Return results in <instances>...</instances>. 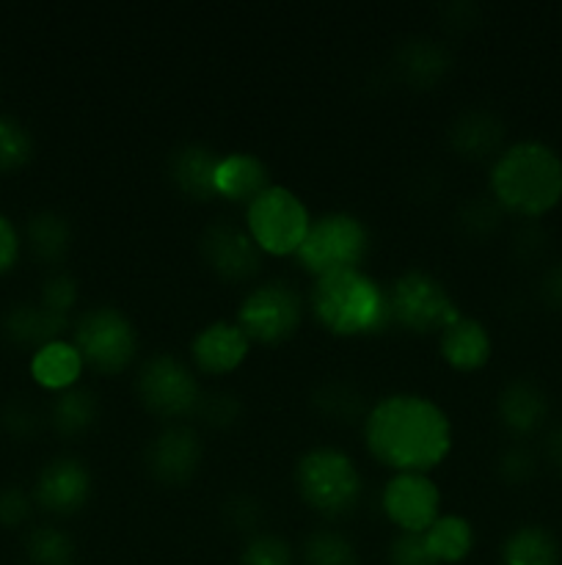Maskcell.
I'll use <instances>...</instances> for the list:
<instances>
[{"instance_id": "52a82bcc", "label": "cell", "mask_w": 562, "mask_h": 565, "mask_svg": "<svg viewBox=\"0 0 562 565\" xmlns=\"http://www.w3.org/2000/svg\"><path fill=\"white\" fill-rule=\"evenodd\" d=\"M312 218L309 210L290 188L270 185L246 207V230L259 246V252L287 257L298 254L306 237Z\"/></svg>"}, {"instance_id": "74e56055", "label": "cell", "mask_w": 562, "mask_h": 565, "mask_svg": "<svg viewBox=\"0 0 562 565\" xmlns=\"http://www.w3.org/2000/svg\"><path fill=\"white\" fill-rule=\"evenodd\" d=\"M534 469H538V461H534L532 450L529 447H507L505 452L496 461V472L505 480L507 486H523L534 478Z\"/></svg>"}, {"instance_id": "484cf974", "label": "cell", "mask_w": 562, "mask_h": 565, "mask_svg": "<svg viewBox=\"0 0 562 565\" xmlns=\"http://www.w3.org/2000/svg\"><path fill=\"white\" fill-rule=\"evenodd\" d=\"M501 565H560V544L545 527L527 524L507 535Z\"/></svg>"}, {"instance_id": "4dcf8cb0", "label": "cell", "mask_w": 562, "mask_h": 565, "mask_svg": "<svg viewBox=\"0 0 562 565\" xmlns=\"http://www.w3.org/2000/svg\"><path fill=\"white\" fill-rule=\"evenodd\" d=\"M501 215H505V210L496 204L494 196H474L457 210V230L472 241H483L499 230Z\"/></svg>"}, {"instance_id": "b9f144b4", "label": "cell", "mask_w": 562, "mask_h": 565, "mask_svg": "<svg viewBox=\"0 0 562 565\" xmlns=\"http://www.w3.org/2000/svg\"><path fill=\"white\" fill-rule=\"evenodd\" d=\"M540 298L549 309H562V259L551 265L540 279Z\"/></svg>"}, {"instance_id": "d6986e66", "label": "cell", "mask_w": 562, "mask_h": 565, "mask_svg": "<svg viewBox=\"0 0 562 565\" xmlns=\"http://www.w3.org/2000/svg\"><path fill=\"white\" fill-rule=\"evenodd\" d=\"M441 356L457 373H474L485 367L490 359V334L479 320L457 318L455 323L441 331Z\"/></svg>"}, {"instance_id": "60d3db41", "label": "cell", "mask_w": 562, "mask_h": 565, "mask_svg": "<svg viewBox=\"0 0 562 565\" xmlns=\"http://www.w3.org/2000/svg\"><path fill=\"white\" fill-rule=\"evenodd\" d=\"M20 235L6 215H0V276L9 274L20 259Z\"/></svg>"}, {"instance_id": "9c48e42d", "label": "cell", "mask_w": 562, "mask_h": 565, "mask_svg": "<svg viewBox=\"0 0 562 565\" xmlns=\"http://www.w3.org/2000/svg\"><path fill=\"white\" fill-rule=\"evenodd\" d=\"M301 320L303 296L298 292V287L281 279L253 287L237 309V326L248 340L259 342V345L287 342L301 329Z\"/></svg>"}, {"instance_id": "8d00e7d4", "label": "cell", "mask_w": 562, "mask_h": 565, "mask_svg": "<svg viewBox=\"0 0 562 565\" xmlns=\"http://www.w3.org/2000/svg\"><path fill=\"white\" fill-rule=\"evenodd\" d=\"M0 428H3L11 439H33V436L39 434V428H42V417H39L36 408H33L31 403L14 397V401L6 403L3 412H0Z\"/></svg>"}, {"instance_id": "7a4b0ae2", "label": "cell", "mask_w": 562, "mask_h": 565, "mask_svg": "<svg viewBox=\"0 0 562 565\" xmlns=\"http://www.w3.org/2000/svg\"><path fill=\"white\" fill-rule=\"evenodd\" d=\"M490 196L505 213L540 218L562 199V160L540 141L501 149L490 169Z\"/></svg>"}, {"instance_id": "7c38bea8", "label": "cell", "mask_w": 562, "mask_h": 565, "mask_svg": "<svg viewBox=\"0 0 562 565\" xmlns=\"http://www.w3.org/2000/svg\"><path fill=\"white\" fill-rule=\"evenodd\" d=\"M380 508L400 533H428L441 516V491L428 475H395L383 486Z\"/></svg>"}, {"instance_id": "ac0fdd59", "label": "cell", "mask_w": 562, "mask_h": 565, "mask_svg": "<svg viewBox=\"0 0 562 565\" xmlns=\"http://www.w3.org/2000/svg\"><path fill=\"white\" fill-rule=\"evenodd\" d=\"M505 125L490 110H463L450 125V147L466 160L490 158L501 149Z\"/></svg>"}, {"instance_id": "ab89813d", "label": "cell", "mask_w": 562, "mask_h": 565, "mask_svg": "<svg viewBox=\"0 0 562 565\" xmlns=\"http://www.w3.org/2000/svg\"><path fill=\"white\" fill-rule=\"evenodd\" d=\"M31 497H28L20 486H6V489L0 491V524H3V527H22V524L28 522V516H31Z\"/></svg>"}, {"instance_id": "2e32d148", "label": "cell", "mask_w": 562, "mask_h": 565, "mask_svg": "<svg viewBox=\"0 0 562 565\" xmlns=\"http://www.w3.org/2000/svg\"><path fill=\"white\" fill-rule=\"evenodd\" d=\"M220 154L213 147L198 141H187L169 154V177L185 196L196 202L218 196L215 174H218Z\"/></svg>"}, {"instance_id": "277c9868", "label": "cell", "mask_w": 562, "mask_h": 565, "mask_svg": "<svg viewBox=\"0 0 562 565\" xmlns=\"http://www.w3.org/2000/svg\"><path fill=\"white\" fill-rule=\"evenodd\" d=\"M298 497L325 519L350 516L364 497V480L347 452L312 447L295 463Z\"/></svg>"}, {"instance_id": "d4e9b609", "label": "cell", "mask_w": 562, "mask_h": 565, "mask_svg": "<svg viewBox=\"0 0 562 565\" xmlns=\"http://www.w3.org/2000/svg\"><path fill=\"white\" fill-rule=\"evenodd\" d=\"M25 241L31 248L33 259L42 265H58L69 254L72 246V226L69 221L53 210H39L28 218Z\"/></svg>"}, {"instance_id": "1f68e13d", "label": "cell", "mask_w": 562, "mask_h": 565, "mask_svg": "<svg viewBox=\"0 0 562 565\" xmlns=\"http://www.w3.org/2000/svg\"><path fill=\"white\" fill-rule=\"evenodd\" d=\"M33 158V138L22 121L0 114V171H17Z\"/></svg>"}, {"instance_id": "6da1fadb", "label": "cell", "mask_w": 562, "mask_h": 565, "mask_svg": "<svg viewBox=\"0 0 562 565\" xmlns=\"http://www.w3.org/2000/svg\"><path fill=\"white\" fill-rule=\"evenodd\" d=\"M369 456L397 475H428L452 450V425L444 408L422 395L380 397L364 417Z\"/></svg>"}, {"instance_id": "d6a6232c", "label": "cell", "mask_w": 562, "mask_h": 565, "mask_svg": "<svg viewBox=\"0 0 562 565\" xmlns=\"http://www.w3.org/2000/svg\"><path fill=\"white\" fill-rule=\"evenodd\" d=\"M196 414L207 428L215 430H229L240 423L242 417V403L231 392H213V395H202L198 401Z\"/></svg>"}, {"instance_id": "7402d4cb", "label": "cell", "mask_w": 562, "mask_h": 565, "mask_svg": "<svg viewBox=\"0 0 562 565\" xmlns=\"http://www.w3.org/2000/svg\"><path fill=\"white\" fill-rule=\"evenodd\" d=\"M452 55L441 42L428 36L411 39L397 50V72L417 88H433L450 72Z\"/></svg>"}, {"instance_id": "8992f818", "label": "cell", "mask_w": 562, "mask_h": 565, "mask_svg": "<svg viewBox=\"0 0 562 565\" xmlns=\"http://www.w3.org/2000/svg\"><path fill=\"white\" fill-rule=\"evenodd\" d=\"M72 345L83 359V367L99 375H119L130 367L138 353L136 326L116 307H94L72 326Z\"/></svg>"}, {"instance_id": "e0dca14e", "label": "cell", "mask_w": 562, "mask_h": 565, "mask_svg": "<svg viewBox=\"0 0 562 565\" xmlns=\"http://www.w3.org/2000/svg\"><path fill=\"white\" fill-rule=\"evenodd\" d=\"M496 414L512 436H532L549 417V397L534 381L516 379L499 392Z\"/></svg>"}, {"instance_id": "5b68a950", "label": "cell", "mask_w": 562, "mask_h": 565, "mask_svg": "<svg viewBox=\"0 0 562 565\" xmlns=\"http://www.w3.org/2000/svg\"><path fill=\"white\" fill-rule=\"evenodd\" d=\"M369 252V232L356 215L350 213H325L312 221L301 248H298V265L314 279L336 270H350L364 263Z\"/></svg>"}, {"instance_id": "3957f363", "label": "cell", "mask_w": 562, "mask_h": 565, "mask_svg": "<svg viewBox=\"0 0 562 565\" xmlns=\"http://www.w3.org/2000/svg\"><path fill=\"white\" fill-rule=\"evenodd\" d=\"M309 309L334 337L380 334L391 326L389 287L378 285L361 268L336 270L314 279Z\"/></svg>"}, {"instance_id": "ba28073f", "label": "cell", "mask_w": 562, "mask_h": 565, "mask_svg": "<svg viewBox=\"0 0 562 565\" xmlns=\"http://www.w3.org/2000/svg\"><path fill=\"white\" fill-rule=\"evenodd\" d=\"M391 326L413 334H435L461 318L455 298L428 270H406L389 287Z\"/></svg>"}, {"instance_id": "83f0119b", "label": "cell", "mask_w": 562, "mask_h": 565, "mask_svg": "<svg viewBox=\"0 0 562 565\" xmlns=\"http://www.w3.org/2000/svg\"><path fill=\"white\" fill-rule=\"evenodd\" d=\"M314 408H317L323 417H331L334 423H356V419L367 417V403L364 395L353 384L345 381H334V384H325L314 392Z\"/></svg>"}, {"instance_id": "e575fe53", "label": "cell", "mask_w": 562, "mask_h": 565, "mask_svg": "<svg viewBox=\"0 0 562 565\" xmlns=\"http://www.w3.org/2000/svg\"><path fill=\"white\" fill-rule=\"evenodd\" d=\"M77 298H80V290H77V279L69 274H53L47 281H44L42 287V298H39V303H42L47 312L53 315H64V318H69V312L75 309Z\"/></svg>"}, {"instance_id": "4fadbf2b", "label": "cell", "mask_w": 562, "mask_h": 565, "mask_svg": "<svg viewBox=\"0 0 562 565\" xmlns=\"http://www.w3.org/2000/svg\"><path fill=\"white\" fill-rule=\"evenodd\" d=\"M94 480L80 458L58 456L42 467L33 486V500L53 516H75L91 500Z\"/></svg>"}, {"instance_id": "8fae6325", "label": "cell", "mask_w": 562, "mask_h": 565, "mask_svg": "<svg viewBox=\"0 0 562 565\" xmlns=\"http://www.w3.org/2000/svg\"><path fill=\"white\" fill-rule=\"evenodd\" d=\"M198 248H202V257L209 265V270L224 281L240 285V281H251L262 270V252H259V246L248 235V230H240L231 221L209 224L202 232Z\"/></svg>"}, {"instance_id": "44dd1931", "label": "cell", "mask_w": 562, "mask_h": 565, "mask_svg": "<svg viewBox=\"0 0 562 565\" xmlns=\"http://www.w3.org/2000/svg\"><path fill=\"white\" fill-rule=\"evenodd\" d=\"M69 329V318L53 315L42 303H14L3 318V331L14 345L20 348H44L61 340Z\"/></svg>"}, {"instance_id": "7bdbcfd3", "label": "cell", "mask_w": 562, "mask_h": 565, "mask_svg": "<svg viewBox=\"0 0 562 565\" xmlns=\"http://www.w3.org/2000/svg\"><path fill=\"white\" fill-rule=\"evenodd\" d=\"M545 450H549L551 463H554V467L562 472V425L549 436V441H545Z\"/></svg>"}, {"instance_id": "f1b7e54d", "label": "cell", "mask_w": 562, "mask_h": 565, "mask_svg": "<svg viewBox=\"0 0 562 565\" xmlns=\"http://www.w3.org/2000/svg\"><path fill=\"white\" fill-rule=\"evenodd\" d=\"M25 555L31 565H75V541L58 527H33L25 539Z\"/></svg>"}, {"instance_id": "f546056e", "label": "cell", "mask_w": 562, "mask_h": 565, "mask_svg": "<svg viewBox=\"0 0 562 565\" xmlns=\"http://www.w3.org/2000/svg\"><path fill=\"white\" fill-rule=\"evenodd\" d=\"M303 565H358L356 546L334 530H314L303 541Z\"/></svg>"}, {"instance_id": "ffe728a7", "label": "cell", "mask_w": 562, "mask_h": 565, "mask_svg": "<svg viewBox=\"0 0 562 565\" xmlns=\"http://www.w3.org/2000/svg\"><path fill=\"white\" fill-rule=\"evenodd\" d=\"M270 188L268 166L248 152H235L220 158L218 174H215V191L220 199H229L237 204H251L259 193Z\"/></svg>"}, {"instance_id": "4316f807", "label": "cell", "mask_w": 562, "mask_h": 565, "mask_svg": "<svg viewBox=\"0 0 562 565\" xmlns=\"http://www.w3.org/2000/svg\"><path fill=\"white\" fill-rule=\"evenodd\" d=\"M430 552L441 565H452L466 561L468 552L474 550V527L463 516H439L433 527L424 533Z\"/></svg>"}, {"instance_id": "836d02e7", "label": "cell", "mask_w": 562, "mask_h": 565, "mask_svg": "<svg viewBox=\"0 0 562 565\" xmlns=\"http://www.w3.org/2000/svg\"><path fill=\"white\" fill-rule=\"evenodd\" d=\"M240 565H295L290 544L279 535H253L240 552Z\"/></svg>"}, {"instance_id": "cb8c5ba5", "label": "cell", "mask_w": 562, "mask_h": 565, "mask_svg": "<svg viewBox=\"0 0 562 565\" xmlns=\"http://www.w3.org/2000/svg\"><path fill=\"white\" fill-rule=\"evenodd\" d=\"M99 419V401L86 386H72L55 395L50 406V425L64 439H77L88 434Z\"/></svg>"}, {"instance_id": "603a6c76", "label": "cell", "mask_w": 562, "mask_h": 565, "mask_svg": "<svg viewBox=\"0 0 562 565\" xmlns=\"http://www.w3.org/2000/svg\"><path fill=\"white\" fill-rule=\"evenodd\" d=\"M83 373V359L77 348L66 340H55L39 348L31 359V375L39 386L50 392H64L77 384Z\"/></svg>"}, {"instance_id": "d590c367", "label": "cell", "mask_w": 562, "mask_h": 565, "mask_svg": "<svg viewBox=\"0 0 562 565\" xmlns=\"http://www.w3.org/2000/svg\"><path fill=\"white\" fill-rule=\"evenodd\" d=\"M264 519V508L257 497L251 494H231L224 502V522L229 530L237 533H257V527Z\"/></svg>"}, {"instance_id": "f35d334b", "label": "cell", "mask_w": 562, "mask_h": 565, "mask_svg": "<svg viewBox=\"0 0 562 565\" xmlns=\"http://www.w3.org/2000/svg\"><path fill=\"white\" fill-rule=\"evenodd\" d=\"M389 565H441L424 533H400L389 546Z\"/></svg>"}, {"instance_id": "9a60e30c", "label": "cell", "mask_w": 562, "mask_h": 565, "mask_svg": "<svg viewBox=\"0 0 562 565\" xmlns=\"http://www.w3.org/2000/svg\"><path fill=\"white\" fill-rule=\"evenodd\" d=\"M248 351H251V340L242 334L240 326L226 323V320L204 326L191 342L193 364H196L198 373L207 375L235 373L246 362Z\"/></svg>"}, {"instance_id": "30bf717a", "label": "cell", "mask_w": 562, "mask_h": 565, "mask_svg": "<svg viewBox=\"0 0 562 565\" xmlns=\"http://www.w3.org/2000/svg\"><path fill=\"white\" fill-rule=\"evenodd\" d=\"M141 406L160 419H180L196 412L202 390L185 362L171 353H154L141 364L136 379Z\"/></svg>"}, {"instance_id": "5bb4252c", "label": "cell", "mask_w": 562, "mask_h": 565, "mask_svg": "<svg viewBox=\"0 0 562 565\" xmlns=\"http://www.w3.org/2000/svg\"><path fill=\"white\" fill-rule=\"evenodd\" d=\"M202 439L187 425H169L147 447V472L160 486H185L202 467Z\"/></svg>"}]
</instances>
